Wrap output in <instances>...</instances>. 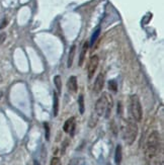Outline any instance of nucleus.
Returning a JSON list of instances; mask_svg holds the SVG:
<instances>
[{"instance_id":"nucleus-1","label":"nucleus","mask_w":164,"mask_h":165,"mask_svg":"<svg viewBox=\"0 0 164 165\" xmlns=\"http://www.w3.org/2000/svg\"><path fill=\"white\" fill-rule=\"evenodd\" d=\"M161 153V136L154 131L149 135L145 146V158L147 165H159Z\"/></svg>"},{"instance_id":"nucleus-2","label":"nucleus","mask_w":164,"mask_h":165,"mask_svg":"<svg viewBox=\"0 0 164 165\" xmlns=\"http://www.w3.org/2000/svg\"><path fill=\"white\" fill-rule=\"evenodd\" d=\"M112 108H113L112 96H110L107 93H104L96 102V105H95V113H96L97 116H104L105 118H108L110 111H112Z\"/></svg>"},{"instance_id":"nucleus-3","label":"nucleus","mask_w":164,"mask_h":165,"mask_svg":"<svg viewBox=\"0 0 164 165\" xmlns=\"http://www.w3.org/2000/svg\"><path fill=\"white\" fill-rule=\"evenodd\" d=\"M137 135H138V126L132 119H129L124 126L123 129V138L124 141L128 145H132L137 139Z\"/></svg>"},{"instance_id":"nucleus-4","label":"nucleus","mask_w":164,"mask_h":165,"mask_svg":"<svg viewBox=\"0 0 164 165\" xmlns=\"http://www.w3.org/2000/svg\"><path fill=\"white\" fill-rule=\"evenodd\" d=\"M129 110L131 116L134 121L140 122L143 116V110H142V105L140 102V99L138 95L133 94L130 97V105H129Z\"/></svg>"},{"instance_id":"nucleus-5","label":"nucleus","mask_w":164,"mask_h":165,"mask_svg":"<svg viewBox=\"0 0 164 165\" xmlns=\"http://www.w3.org/2000/svg\"><path fill=\"white\" fill-rule=\"evenodd\" d=\"M98 64H99L98 56L96 55L91 56V58L89 59L88 62V66H87V75H88L89 79H91L94 76V73L96 72L97 67H98Z\"/></svg>"},{"instance_id":"nucleus-6","label":"nucleus","mask_w":164,"mask_h":165,"mask_svg":"<svg viewBox=\"0 0 164 165\" xmlns=\"http://www.w3.org/2000/svg\"><path fill=\"white\" fill-rule=\"evenodd\" d=\"M104 75L102 73H99L94 81L93 91L96 93V94H98V93L101 92L102 88H104Z\"/></svg>"},{"instance_id":"nucleus-7","label":"nucleus","mask_w":164,"mask_h":165,"mask_svg":"<svg viewBox=\"0 0 164 165\" xmlns=\"http://www.w3.org/2000/svg\"><path fill=\"white\" fill-rule=\"evenodd\" d=\"M63 130L66 133H69L70 135L74 134V130H75V119L74 118H70L68 119L67 121L65 122L64 127H63Z\"/></svg>"},{"instance_id":"nucleus-8","label":"nucleus","mask_w":164,"mask_h":165,"mask_svg":"<svg viewBox=\"0 0 164 165\" xmlns=\"http://www.w3.org/2000/svg\"><path fill=\"white\" fill-rule=\"evenodd\" d=\"M67 87L70 92H72V93L77 92L78 84H77V78H76L75 76H71L69 78V80L67 82Z\"/></svg>"},{"instance_id":"nucleus-9","label":"nucleus","mask_w":164,"mask_h":165,"mask_svg":"<svg viewBox=\"0 0 164 165\" xmlns=\"http://www.w3.org/2000/svg\"><path fill=\"white\" fill-rule=\"evenodd\" d=\"M58 111H59V97H58V93L54 91V94H53V113H54V116H58Z\"/></svg>"},{"instance_id":"nucleus-10","label":"nucleus","mask_w":164,"mask_h":165,"mask_svg":"<svg viewBox=\"0 0 164 165\" xmlns=\"http://www.w3.org/2000/svg\"><path fill=\"white\" fill-rule=\"evenodd\" d=\"M88 43L85 42L82 46V49H81V52H80V56H79V66H82L83 65V62H84V59H85V55L87 53V50H88Z\"/></svg>"},{"instance_id":"nucleus-11","label":"nucleus","mask_w":164,"mask_h":165,"mask_svg":"<svg viewBox=\"0 0 164 165\" xmlns=\"http://www.w3.org/2000/svg\"><path fill=\"white\" fill-rule=\"evenodd\" d=\"M75 52H76V46H72L69 51V56H68V61H67V67L70 68L73 64L74 57H75Z\"/></svg>"},{"instance_id":"nucleus-12","label":"nucleus","mask_w":164,"mask_h":165,"mask_svg":"<svg viewBox=\"0 0 164 165\" xmlns=\"http://www.w3.org/2000/svg\"><path fill=\"white\" fill-rule=\"evenodd\" d=\"M122 161V146L118 145L115 151V162L116 164H120Z\"/></svg>"},{"instance_id":"nucleus-13","label":"nucleus","mask_w":164,"mask_h":165,"mask_svg":"<svg viewBox=\"0 0 164 165\" xmlns=\"http://www.w3.org/2000/svg\"><path fill=\"white\" fill-rule=\"evenodd\" d=\"M54 83H55V86H56V89L58 93H60L62 91V79L59 75H56L54 77Z\"/></svg>"},{"instance_id":"nucleus-14","label":"nucleus","mask_w":164,"mask_h":165,"mask_svg":"<svg viewBox=\"0 0 164 165\" xmlns=\"http://www.w3.org/2000/svg\"><path fill=\"white\" fill-rule=\"evenodd\" d=\"M78 106H79V111H80V113L83 114L84 110H85V105H84V96L82 94L79 95V97H78Z\"/></svg>"},{"instance_id":"nucleus-15","label":"nucleus","mask_w":164,"mask_h":165,"mask_svg":"<svg viewBox=\"0 0 164 165\" xmlns=\"http://www.w3.org/2000/svg\"><path fill=\"white\" fill-rule=\"evenodd\" d=\"M99 34H100V28H97L96 31H95L93 33V34H92V37L90 39V46H93V45H94V43L96 42L97 38L99 37Z\"/></svg>"},{"instance_id":"nucleus-16","label":"nucleus","mask_w":164,"mask_h":165,"mask_svg":"<svg viewBox=\"0 0 164 165\" xmlns=\"http://www.w3.org/2000/svg\"><path fill=\"white\" fill-rule=\"evenodd\" d=\"M44 128H45V137H46L47 141H49L50 140V127H49V124L45 123Z\"/></svg>"},{"instance_id":"nucleus-17","label":"nucleus","mask_w":164,"mask_h":165,"mask_svg":"<svg viewBox=\"0 0 164 165\" xmlns=\"http://www.w3.org/2000/svg\"><path fill=\"white\" fill-rule=\"evenodd\" d=\"M50 165H62V163H61L60 158H58V157H53Z\"/></svg>"},{"instance_id":"nucleus-18","label":"nucleus","mask_w":164,"mask_h":165,"mask_svg":"<svg viewBox=\"0 0 164 165\" xmlns=\"http://www.w3.org/2000/svg\"><path fill=\"white\" fill-rule=\"evenodd\" d=\"M110 89L113 90V91H117V83H116V81H110Z\"/></svg>"},{"instance_id":"nucleus-19","label":"nucleus","mask_w":164,"mask_h":165,"mask_svg":"<svg viewBox=\"0 0 164 165\" xmlns=\"http://www.w3.org/2000/svg\"><path fill=\"white\" fill-rule=\"evenodd\" d=\"M6 34L5 33H1L0 34V46H1L2 44L5 42V40H6Z\"/></svg>"},{"instance_id":"nucleus-20","label":"nucleus","mask_w":164,"mask_h":165,"mask_svg":"<svg viewBox=\"0 0 164 165\" xmlns=\"http://www.w3.org/2000/svg\"><path fill=\"white\" fill-rule=\"evenodd\" d=\"M7 23H8V20H7V18H4V19L2 20V22L0 23V30H1V28H4L5 26L7 25Z\"/></svg>"},{"instance_id":"nucleus-21","label":"nucleus","mask_w":164,"mask_h":165,"mask_svg":"<svg viewBox=\"0 0 164 165\" xmlns=\"http://www.w3.org/2000/svg\"><path fill=\"white\" fill-rule=\"evenodd\" d=\"M79 163V160L77 158H73L72 160H71L69 163H68V165H78Z\"/></svg>"},{"instance_id":"nucleus-22","label":"nucleus","mask_w":164,"mask_h":165,"mask_svg":"<svg viewBox=\"0 0 164 165\" xmlns=\"http://www.w3.org/2000/svg\"><path fill=\"white\" fill-rule=\"evenodd\" d=\"M67 144H68V141L66 140L65 142H64V145H63V149H62V151H61V152H62V154H64V152H65V149H66V147H67Z\"/></svg>"},{"instance_id":"nucleus-23","label":"nucleus","mask_w":164,"mask_h":165,"mask_svg":"<svg viewBox=\"0 0 164 165\" xmlns=\"http://www.w3.org/2000/svg\"><path fill=\"white\" fill-rule=\"evenodd\" d=\"M34 165H41V164H40V162H39V161L35 160V161H34Z\"/></svg>"},{"instance_id":"nucleus-24","label":"nucleus","mask_w":164,"mask_h":165,"mask_svg":"<svg viewBox=\"0 0 164 165\" xmlns=\"http://www.w3.org/2000/svg\"><path fill=\"white\" fill-rule=\"evenodd\" d=\"M1 96H2V92L0 91V98H1Z\"/></svg>"}]
</instances>
